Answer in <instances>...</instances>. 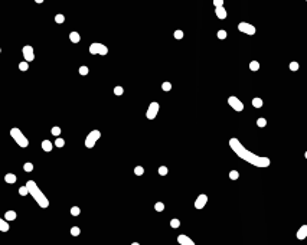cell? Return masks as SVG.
<instances>
[{
  "label": "cell",
  "mask_w": 307,
  "mask_h": 245,
  "mask_svg": "<svg viewBox=\"0 0 307 245\" xmlns=\"http://www.w3.org/2000/svg\"><path fill=\"white\" fill-rule=\"evenodd\" d=\"M229 146H231V149L237 153L238 157H241L242 160L248 162V163L252 164V166H257V167H268L270 163H271L268 157H260L258 154H254L252 152L247 150V149L241 144V141H239L238 139H231V140H229Z\"/></svg>",
  "instance_id": "1"
},
{
  "label": "cell",
  "mask_w": 307,
  "mask_h": 245,
  "mask_svg": "<svg viewBox=\"0 0 307 245\" xmlns=\"http://www.w3.org/2000/svg\"><path fill=\"white\" fill-rule=\"evenodd\" d=\"M26 187H28V192L32 195V198L35 199V202H36L41 208H48V206H49L48 198H46L45 193L39 189V186L35 183V180H28Z\"/></svg>",
  "instance_id": "2"
},
{
  "label": "cell",
  "mask_w": 307,
  "mask_h": 245,
  "mask_svg": "<svg viewBox=\"0 0 307 245\" xmlns=\"http://www.w3.org/2000/svg\"><path fill=\"white\" fill-rule=\"evenodd\" d=\"M10 136H12V139L18 143V146H20V147H23V149H26L28 146H29V140H28V137L19 130V129H12L10 130Z\"/></svg>",
  "instance_id": "3"
},
{
  "label": "cell",
  "mask_w": 307,
  "mask_h": 245,
  "mask_svg": "<svg viewBox=\"0 0 307 245\" xmlns=\"http://www.w3.org/2000/svg\"><path fill=\"white\" fill-rule=\"evenodd\" d=\"M89 53L91 55H107L108 53V48L105 45H102L99 42H94L89 45Z\"/></svg>",
  "instance_id": "4"
},
{
  "label": "cell",
  "mask_w": 307,
  "mask_h": 245,
  "mask_svg": "<svg viewBox=\"0 0 307 245\" xmlns=\"http://www.w3.org/2000/svg\"><path fill=\"white\" fill-rule=\"evenodd\" d=\"M99 137H101L99 130H92V131L87 136V139H85V147H87V149H92V147L95 146V143L98 141Z\"/></svg>",
  "instance_id": "5"
},
{
  "label": "cell",
  "mask_w": 307,
  "mask_h": 245,
  "mask_svg": "<svg viewBox=\"0 0 307 245\" xmlns=\"http://www.w3.org/2000/svg\"><path fill=\"white\" fill-rule=\"evenodd\" d=\"M238 30L242 32V33H247V35H254L255 33V26L251 25V23H247V22H241L238 25Z\"/></svg>",
  "instance_id": "6"
},
{
  "label": "cell",
  "mask_w": 307,
  "mask_h": 245,
  "mask_svg": "<svg viewBox=\"0 0 307 245\" xmlns=\"http://www.w3.org/2000/svg\"><path fill=\"white\" fill-rule=\"evenodd\" d=\"M22 53H23V58H25L26 62H32L35 59V51H33V48L30 45L23 46L22 48Z\"/></svg>",
  "instance_id": "7"
},
{
  "label": "cell",
  "mask_w": 307,
  "mask_h": 245,
  "mask_svg": "<svg viewBox=\"0 0 307 245\" xmlns=\"http://www.w3.org/2000/svg\"><path fill=\"white\" fill-rule=\"evenodd\" d=\"M228 104L237 111V112H241L242 110H244V104H242V101L241 99H238L237 97H229L228 98Z\"/></svg>",
  "instance_id": "8"
},
{
  "label": "cell",
  "mask_w": 307,
  "mask_h": 245,
  "mask_svg": "<svg viewBox=\"0 0 307 245\" xmlns=\"http://www.w3.org/2000/svg\"><path fill=\"white\" fill-rule=\"evenodd\" d=\"M159 108H160L159 102H151V104L149 105V110H147V112H146V117H147L149 120L156 118V115H157V112H159Z\"/></svg>",
  "instance_id": "9"
},
{
  "label": "cell",
  "mask_w": 307,
  "mask_h": 245,
  "mask_svg": "<svg viewBox=\"0 0 307 245\" xmlns=\"http://www.w3.org/2000/svg\"><path fill=\"white\" fill-rule=\"evenodd\" d=\"M206 202H208V196L206 195H199L196 202H195V208L196 209H202L205 205H206Z\"/></svg>",
  "instance_id": "10"
},
{
  "label": "cell",
  "mask_w": 307,
  "mask_h": 245,
  "mask_svg": "<svg viewBox=\"0 0 307 245\" xmlns=\"http://www.w3.org/2000/svg\"><path fill=\"white\" fill-rule=\"evenodd\" d=\"M177 242L180 244V245H195V242L189 238V236H186V235H179L177 236Z\"/></svg>",
  "instance_id": "11"
},
{
  "label": "cell",
  "mask_w": 307,
  "mask_h": 245,
  "mask_svg": "<svg viewBox=\"0 0 307 245\" xmlns=\"http://www.w3.org/2000/svg\"><path fill=\"white\" fill-rule=\"evenodd\" d=\"M215 15H216V18H218V19H221V20H225V19H227V16H228V13H227L225 7H215Z\"/></svg>",
  "instance_id": "12"
},
{
  "label": "cell",
  "mask_w": 307,
  "mask_h": 245,
  "mask_svg": "<svg viewBox=\"0 0 307 245\" xmlns=\"http://www.w3.org/2000/svg\"><path fill=\"white\" fill-rule=\"evenodd\" d=\"M307 236V225H303L300 226V229L297 231V238L298 239H304Z\"/></svg>",
  "instance_id": "13"
},
{
  "label": "cell",
  "mask_w": 307,
  "mask_h": 245,
  "mask_svg": "<svg viewBox=\"0 0 307 245\" xmlns=\"http://www.w3.org/2000/svg\"><path fill=\"white\" fill-rule=\"evenodd\" d=\"M69 41L72 42V43H79V41H81V35L78 33V32H71L69 33Z\"/></svg>",
  "instance_id": "14"
},
{
  "label": "cell",
  "mask_w": 307,
  "mask_h": 245,
  "mask_svg": "<svg viewBox=\"0 0 307 245\" xmlns=\"http://www.w3.org/2000/svg\"><path fill=\"white\" fill-rule=\"evenodd\" d=\"M6 222H9V221H15L16 219V212L15 210H7L6 213H5V218H3Z\"/></svg>",
  "instance_id": "15"
},
{
  "label": "cell",
  "mask_w": 307,
  "mask_h": 245,
  "mask_svg": "<svg viewBox=\"0 0 307 245\" xmlns=\"http://www.w3.org/2000/svg\"><path fill=\"white\" fill-rule=\"evenodd\" d=\"M5 180H6V183H16V180H18V177H16V175L15 173H7L6 176H5Z\"/></svg>",
  "instance_id": "16"
},
{
  "label": "cell",
  "mask_w": 307,
  "mask_h": 245,
  "mask_svg": "<svg viewBox=\"0 0 307 245\" xmlns=\"http://www.w3.org/2000/svg\"><path fill=\"white\" fill-rule=\"evenodd\" d=\"M52 143L49 141V140H43L42 141V149H43V152H51L52 150Z\"/></svg>",
  "instance_id": "17"
},
{
  "label": "cell",
  "mask_w": 307,
  "mask_h": 245,
  "mask_svg": "<svg viewBox=\"0 0 307 245\" xmlns=\"http://www.w3.org/2000/svg\"><path fill=\"white\" fill-rule=\"evenodd\" d=\"M0 231L2 232H7L9 231V223L3 218H0Z\"/></svg>",
  "instance_id": "18"
},
{
  "label": "cell",
  "mask_w": 307,
  "mask_h": 245,
  "mask_svg": "<svg viewBox=\"0 0 307 245\" xmlns=\"http://www.w3.org/2000/svg\"><path fill=\"white\" fill-rule=\"evenodd\" d=\"M252 105H254L255 108H261V107H262V99L258 98V97H255V98L252 99Z\"/></svg>",
  "instance_id": "19"
},
{
  "label": "cell",
  "mask_w": 307,
  "mask_h": 245,
  "mask_svg": "<svg viewBox=\"0 0 307 245\" xmlns=\"http://www.w3.org/2000/svg\"><path fill=\"white\" fill-rule=\"evenodd\" d=\"M250 69H251V71H258V69H260V64H258L257 61H252V62L250 64Z\"/></svg>",
  "instance_id": "20"
},
{
  "label": "cell",
  "mask_w": 307,
  "mask_h": 245,
  "mask_svg": "<svg viewBox=\"0 0 307 245\" xmlns=\"http://www.w3.org/2000/svg\"><path fill=\"white\" fill-rule=\"evenodd\" d=\"M79 213H81V209H79L78 206H72V208H71V215H72V216H78Z\"/></svg>",
  "instance_id": "21"
},
{
  "label": "cell",
  "mask_w": 307,
  "mask_h": 245,
  "mask_svg": "<svg viewBox=\"0 0 307 245\" xmlns=\"http://www.w3.org/2000/svg\"><path fill=\"white\" fill-rule=\"evenodd\" d=\"M19 69H20V71H28V69H29V62H26V61H25V62H20V64H19Z\"/></svg>",
  "instance_id": "22"
},
{
  "label": "cell",
  "mask_w": 307,
  "mask_h": 245,
  "mask_svg": "<svg viewBox=\"0 0 307 245\" xmlns=\"http://www.w3.org/2000/svg\"><path fill=\"white\" fill-rule=\"evenodd\" d=\"M167 172H169V169H167L166 166H160V167H159V175H160V176H166Z\"/></svg>",
  "instance_id": "23"
},
{
  "label": "cell",
  "mask_w": 307,
  "mask_h": 245,
  "mask_svg": "<svg viewBox=\"0 0 307 245\" xmlns=\"http://www.w3.org/2000/svg\"><path fill=\"white\" fill-rule=\"evenodd\" d=\"M257 126L258 127H265L267 126V120L265 118H258L257 120Z\"/></svg>",
  "instance_id": "24"
},
{
  "label": "cell",
  "mask_w": 307,
  "mask_h": 245,
  "mask_svg": "<svg viewBox=\"0 0 307 245\" xmlns=\"http://www.w3.org/2000/svg\"><path fill=\"white\" fill-rule=\"evenodd\" d=\"M228 36V33H227V30H224V29H221V30H218V39H225Z\"/></svg>",
  "instance_id": "25"
},
{
  "label": "cell",
  "mask_w": 307,
  "mask_h": 245,
  "mask_svg": "<svg viewBox=\"0 0 307 245\" xmlns=\"http://www.w3.org/2000/svg\"><path fill=\"white\" fill-rule=\"evenodd\" d=\"M123 92H124V88H123V87L117 85V87L114 88V94H116V95H123Z\"/></svg>",
  "instance_id": "26"
},
{
  "label": "cell",
  "mask_w": 307,
  "mask_h": 245,
  "mask_svg": "<svg viewBox=\"0 0 307 245\" xmlns=\"http://www.w3.org/2000/svg\"><path fill=\"white\" fill-rule=\"evenodd\" d=\"M55 146H56V147H64V146H65V140H64V139H59V137H56Z\"/></svg>",
  "instance_id": "27"
},
{
  "label": "cell",
  "mask_w": 307,
  "mask_h": 245,
  "mask_svg": "<svg viewBox=\"0 0 307 245\" xmlns=\"http://www.w3.org/2000/svg\"><path fill=\"white\" fill-rule=\"evenodd\" d=\"M23 169H25V172H32L33 170V164L30 163V162H28V163H25V166H23Z\"/></svg>",
  "instance_id": "28"
},
{
  "label": "cell",
  "mask_w": 307,
  "mask_h": 245,
  "mask_svg": "<svg viewBox=\"0 0 307 245\" xmlns=\"http://www.w3.org/2000/svg\"><path fill=\"white\" fill-rule=\"evenodd\" d=\"M143 173H144V169H143L141 166H137V167L134 169V175H136V176H141Z\"/></svg>",
  "instance_id": "29"
},
{
  "label": "cell",
  "mask_w": 307,
  "mask_h": 245,
  "mask_svg": "<svg viewBox=\"0 0 307 245\" xmlns=\"http://www.w3.org/2000/svg\"><path fill=\"white\" fill-rule=\"evenodd\" d=\"M55 22L56 23H64L65 22V16L64 15H56L55 16Z\"/></svg>",
  "instance_id": "30"
},
{
  "label": "cell",
  "mask_w": 307,
  "mask_h": 245,
  "mask_svg": "<svg viewBox=\"0 0 307 245\" xmlns=\"http://www.w3.org/2000/svg\"><path fill=\"white\" fill-rule=\"evenodd\" d=\"M88 72H89V69H88V66H85V65H82V66L79 68V74H81V75H88Z\"/></svg>",
  "instance_id": "31"
},
{
  "label": "cell",
  "mask_w": 307,
  "mask_h": 245,
  "mask_svg": "<svg viewBox=\"0 0 307 245\" xmlns=\"http://www.w3.org/2000/svg\"><path fill=\"white\" fill-rule=\"evenodd\" d=\"M162 89L163 91H170L172 89V84L170 82H163L162 84Z\"/></svg>",
  "instance_id": "32"
},
{
  "label": "cell",
  "mask_w": 307,
  "mask_h": 245,
  "mask_svg": "<svg viewBox=\"0 0 307 245\" xmlns=\"http://www.w3.org/2000/svg\"><path fill=\"white\" fill-rule=\"evenodd\" d=\"M19 193H20L22 196H26V195L29 193V192H28V187H26V185H25V186H20V187H19Z\"/></svg>",
  "instance_id": "33"
},
{
  "label": "cell",
  "mask_w": 307,
  "mask_h": 245,
  "mask_svg": "<svg viewBox=\"0 0 307 245\" xmlns=\"http://www.w3.org/2000/svg\"><path fill=\"white\" fill-rule=\"evenodd\" d=\"M154 209H156L157 212H162V210L164 209V203H162V202H157V203L154 205Z\"/></svg>",
  "instance_id": "34"
},
{
  "label": "cell",
  "mask_w": 307,
  "mask_h": 245,
  "mask_svg": "<svg viewBox=\"0 0 307 245\" xmlns=\"http://www.w3.org/2000/svg\"><path fill=\"white\" fill-rule=\"evenodd\" d=\"M170 226L172 228H179L180 226V221L179 219H172L170 221Z\"/></svg>",
  "instance_id": "35"
},
{
  "label": "cell",
  "mask_w": 307,
  "mask_h": 245,
  "mask_svg": "<svg viewBox=\"0 0 307 245\" xmlns=\"http://www.w3.org/2000/svg\"><path fill=\"white\" fill-rule=\"evenodd\" d=\"M71 233H72L74 236H78V235L81 233V229H79L78 226H74V228H71Z\"/></svg>",
  "instance_id": "36"
},
{
  "label": "cell",
  "mask_w": 307,
  "mask_h": 245,
  "mask_svg": "<svg viewBox=\"0 0 307 245\" xmlns=\"http://www.w3.org/2000/svg\"><path fill=\"white\" fill-rule=\"evenodd\" d=\"M51 133H52V136H59L61 134V129L59 127H52V130H51Z\"/></svg>",
  "instance_id": "37"
},
{
  "label": "cell",
  "mask_w": 307,
  "mask_h": 245,
  "mask_svg": "<svg viewBox=\"0 0 307 245\" xmlns=\"http://www.w3.org/2000/svg\"><path fill=\"white\" fill-rule=\"evenodd\" d=\"M229 177H231V179H232V180H237V179H238V177H239V173H238V172H237V170H232V172H231V173H229Z\"/></svg>",
  "instance_id": "38"
},
{
  "label": "cell",
  "mask_w": 307,
  "mask_h": 245,
  "mask_svg": "<svg viewBox=\"0 0 307 245\" xmlns=\"http://www.w3.org/2000/svg\"><path fill=\"white\" fill-rule=\"evenodd\" d=\"M174 38H176V39H182V38H183V30H180V29L174 30Z\"/></svg>",
  "instance_id": "39"
},
{
  "label": "cell",
  "mask_w": 307,
  "mask_h": 245,
  "mask_svg": "<svg viewBox=\"0 0 307 245\" xmlns=\"http://www.w3.org/2000/svg\"><path fill=\"white\" fill-rule=\"evenodd\" d=\"M215 7H224V0H214Z\"/></svg>",
  "instance_id": "40"
},
{
  "label": "cell",
  "mask_w": 307,
  "mask_h": 245,
  "mask_svg": "<svg viewBox=\"0 0 307 245\" xmlns=\"http://www.w3.org/2000/svg\"><path fill=\"white\" fill-rule=\"evenodd\" d=\"M290 69H291V71H297V69H298V64H297V62H291V64H290Z\"/></svg>",
  "instance_id": "41"
},
{
  "label": "cell",
  "mask_w": 307,
  "mask_h": 245,
  "mask_svg": "<svg viewBox=\"0 0 307 245\" xmlns=\"http://www.w3.org/2000/svg\"><path fill=\"white\" fill-rule=\"evenodd\" d=\"M35 2H36V3H39V5H41V3H43V2H45V0H35Z\"/></svg>",
  "instance_id": "42"
},
{
  "label": "cell",
  "mask_w": 307,
  "mask_h": 245,
  "mask_svg": "<svg viewBox=\"0 0 307 245\" xmlns=\"http://www.w3.org/2000/svg\"><path fill=\"white\" fill-rule=\"evenodd\" d=\"M131 245H140V244H139V242H133Z\"/></svg>",
  "instance_id": "43"
},
{
  "label": "cell",
  "mask_w": 307,
  "mask_h": 245,
  "mask_svg": "<svg viewBox=\"0 0 307 245\" xmlns=\"http://www.w3.org/2000/svg\"><path fill=\"white\" fill-rule=\"evenodd\" d=\"M304 157H306V159H307V152H306V153H304Z\"/></svg>",
  "instance_id": "44"
},
{
  "label": "cell",
  "mask_w": 307,
  "mask_h": 245,
  "mask_svg": "<svg viewBox=\"0 0 307 245\" xmlns=\"http://www.w3.org/2000/svg\"><path fill=\"white\" fill-rule=\"evenodd\" d=\"M0 53H2V48H0Z\"/></svg>",
  "instance_id": "45"
},
{
  "label": "cell",
  "mask_w": 307,
  "mask_h": 245,
  "mask_svg": "<svg viewBox=\"0 0 307 245\" xmlns=\"http://www.w3.org/2000/svg\"><path fill=\"white\" fill-rule=\"evenodd\" d=\"M306 2H307V0H306Z\"/></svg>",
  "instance_id": "46"
}]
</instances>
